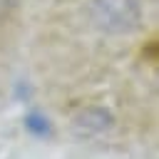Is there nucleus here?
<instances>
[{
    "label": "nucleus",
    "instance_id": "obj_1",
    "mask_svg": "<svg viewBox=\"0 0 159 159\" xmlns=\"http://www.w3.org/2000/svg\"><path fill=\"white\" fill-rule=\"evenodd\" d=\"M22 124H25L27 134H32V137H37V139H47V137H52V122H50V117L42 114L40 109H30V112L25 114Z\"/></svg>",
    "mask_w": 159,
    "mask_h": 159
}]
</instances>
